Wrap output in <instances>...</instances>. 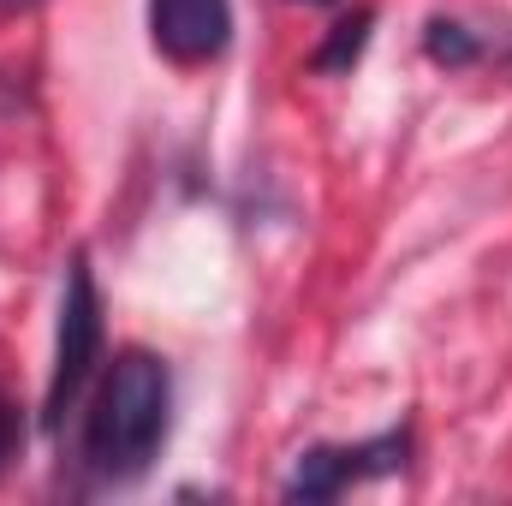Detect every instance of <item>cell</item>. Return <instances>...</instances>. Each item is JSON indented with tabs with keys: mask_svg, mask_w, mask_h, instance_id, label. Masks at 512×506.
<instances>
[{
	"mask_svg": "<svg viewBox=\"0 0 512 506\" xmlns=\"http://www.w3.org/2000/svg\"><path fill=\"white\" fill-rule=\"evenodd\" d=\"M102 370V292L90 274V256L78 251L66 262V292H60V328H54V364L42 393V429H60L66 411L84 399L90 376Z\"/></svg>",
	"mask_w": 512,
	"mask_h": 506,
	"instance_id": "7a4b0ae2",
	"label": "cell"
},
{
	"mask_svg": "<svg viewBox=\"0 0 512 506\" xmlns=\"http://www.w3.org/2000/svg\"><path fill=\"white\" fill-rule=\"evenodd\" d=\"M370 24H376V12H364V6H358L352 18H340V24L328 30V42L310 54V66L328 72V78H346V72L364 60V48H370Z\"/></svg>",
	"mask_w": 512,
	"mask_h": 506,
	"instance_id": "5b68a950",
	"label": "cell"
},
{
	"mask_svg": "<svg viewBox=\"0 0 512 506\" xmlns=\"http://www.w3.org/2000/svg\"><path fill=\"white\" fill-rule=\"evenodd\" d=\"M298 6H328V0H298Z\"/></svg>",
	"mask_w": 512,
	"mask_h": 506,
	"instance_id": "ba28073f",
	"label": "cell"
},
{
	"mask_svg": "<svg viewBox=\"0 0 512 506\" xmlns=\"http://www.w3.org/2000/svg\"><path fill=\"white\" fill-rule=\"evenodd\" d=\"M24 453V405L0 387V471Z\"/></svg>",
	"mask_w": 512,
	"mask_h": 506,
	"instance_id": "52a82bcc",
	"label": "cell"
},
{
	"mask_svg": "<svg viewBox=\"0 0 512 506\" xmlns=\"http://www.w3.org/2000/svg\"><path fill=\"white\" fill-rule=\"evenodd\" d=\"M405 465H411V429H387V435L352 441V447H310V453H298V465L286 477V501H334L352 483L393 477Z\"/></svg>",
	"mask_w": 512,
	"mask_h": 506,
	"instance_id": "3957f363",
	"label": "cell"
},
{
	"mask_svg": "<svg viewBox=\"0 0 512 506\" xmlns=\"http://www.w3.org/2000/svg\"><path fill=\"white\" fill-rule=\"evenodd\" d=\"M423 48H429V60H435V66H471V60L483 54V42H477L465 24H453V18H429Z\"/></svg>",
	"mask_w": 512,
	"mask_h": 506,
	"instance_id": "8992f818",
	"label": "cell"
},
{
	"mask_svg": "<svg viewBox=\"0 0 512 506\" xmlns=\"http://www.w3.org/2000/svg\"><path fill=\"white\" fill-rule=\"evenodd\" d=\"M149 42L173 66H209L233 42V0H149Z\"/></svg>",
	"mask_w": 512,
	"mask_h": 506,
	"instance_id": "277c9868",
	"label": "cell"
},
{
	"mask_svg": "<svg viewBox=\"0 0 512 506\" xmlns=\"http://www.w3.org/2000/svg\"><path fill=\"white\" fill-rule=\"evenodd\" d=\"M173 429V376L155 352L120 346L114 364H102V387L84 411V471L96 483H137Z\"/></svg>",
	"mask_w": 512,
	"mask_h": 506,
	"instance_id": "6da1fadb",
	"label": "cell"
},
{
	"mask_svg": "<svg viewBox=\"0 0 512 506\" xmlns=\"http://www.w3.org/2000/svg\"><path fill=\"white\" fill-rule=\"evenodd\" d=\"M0 6H12V0H0Z\"/></svg>",
	"mask_w": 512,
	"mask_h": 506,
	"instance_id": "9c48e42d",
	"label": "cell"
}]
</instances>
